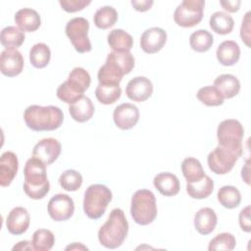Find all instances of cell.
Instances as JSON below:
<instances>
[{
  "mask_svg": "<svg viewBox=\"0 0 251 251\" xmlns=\"http://www.w3.org/2000/svg\"><path fill=\"white\" fill-rule=\"evenodd\" d=\"M24 120L28 128L34 131H50L59 128L64 121V114L56 106H28L24 112Z\"/></svg>",
  "mask_w": 251,
  "mask_h": 251,
  "instance_id": "1",
  "label": "cell"
},
{
  "mask_svg": "<svg viewBox=\"0 0 251 251\" xmlns=\"http://www.w3.org/2000/svg\"><path fill=\"white\" fill-rule=\"evenodd\" d=\"M24 191L31 199L39 200L46 196L50 190L47 178L46 165L37 158H29L24 168Z\"/></svg>",
  "mask_w": 251,
  "mask_h": 251,
  "instance_id": "2",
  "label": "cell"
},
{
  "mask_svg": "<svg viewBox=\"0 0 251 251\" xmlns=\"http://www.w3.org/2000/svg\"><path fill=\"white\" fill-rule=\"evenodd\" d=\"M128 232V223L125 213L120 208H115L110 213L105 224L98 230V240L101 245L109 249L120 247Z\"/></svg>",
  "mask_w": 251,
  "mask_h": 251,
  "instance_id": "3",
  "label": "cell"
},
{
  "mask_svg": "<svg viewBox=\"0 0 251 251\" xmlns=\"http://www.w3.org/2000/svg\"><path fill=\"white\" fill-rule=\"evenodd\" d=\"M91 82L90 75L80 67L74 68L69 74L68 79L57 88V97L67 103L73 104L83 96Z\"/></svg>",
  "mask_w": 251,
  "mask_h": 251,
  "instance_id": "4",
  "label": "cell"
},
{
  "mask_svg": "<svg viewBox=\"0 0 251 251\" xmlns=\"http://www.w3.org/2000/svg\"><path fill=\"white\" fill-rule=\"evenodd\" d=\"M130 215L140 226H147L157 217V204L154 193L148 189H139L131 197Z\"/></svg>",
  "mask_w": 251,
  "mask_h": 251,
  "instance_id": "5",
  "label": "cell"
},
{
  "mask_svg": "<svg viewBox=\"0 0 251 251\" xmlns=\"http://www.w3.org/2000/svg\"><path fill=\"white\" fill-rule=\"evenodd\" d=\"M244 128L241 123L234 119H227L220 123L217 128L218 145L233 153L238 159L242 155V140Z\"/></svg>",
  "mask_w": 251,
  "mask_h": 251,
  "instance_id": "6",
  "label": "cell"
},
{
  "mask_svg": "<svg viewBox=\"0 0 251 251\" xmlns=\"http://www.w3.org/2000/svg\"><path fill=\"white\" fill-rule=\"evenodd\" d=\"M112 198V192L106 185L99 183L89 185L83 197L84 214L92 220L100 219L104 215Z\"/></svg>",
  "mask_w": 251,
  "mask_h": 251,
  "instance_id": "7",
  "label": "cell"
},
{
  "mask_svg": "<svg viewBox=\"0 0 251 251\" xmlns=\"http://www.w3.org/2000/svg\"><path fill=\"white\" fill-rule=\"evenodd\" d=\"M204 0H183L175 10L174 21L182 27H192L203 19Z\"/></svg>",
  "mask_w": 251,
  "mask_h": 251,
  "instance_id": "8",
  "label": "cell"
},
{
  "mask_svg": "<svg viewBox=\"0 0 251 251\" xmlns=\"http://www.w3.org/2000/svg\"><path fill=\"white\" fill-rule=\"evenodd\" d=\"M89 23L82 17H76L70 20L66 25V34L78 53L91 51V42L88 38Z\"/></svg>",
  "mask_w": 251,
  "mask_h": 251,
  "instance_id": "9",
  "label": "cell"
},
{
  "mask_svg": "<svg viewBox=\"0 0 251 251\" xmlns=\"http://www.w3.org/2000/svg\"><path fill=\"white\" fill-rule=\"evenodd\" d=\"M237 160L233 153L219 145L207 157L209 169L216 175H226L230 172Z\"/></svg>",
  "mask_w": 251,
  "mask_h": 251,
  "instance_id": "10",
  "label": "cell"
},
{
  "mask_svg": "<svg viewBox=\"0 0 251 251\" xmlns=\"http://www.w3.org/2000/svg\"><path fill=\"white\" fill-rule=\"evenodd\" d=\"M47 211L51 219L55 222L67 221L74 215V200L67 194H56L49 200Z\"/></svg>",
  "mask_w": 251,
  "mask_h": 251,
  "instance_id": "11",
  "label": "cell"
},
{
  "mask_svg": "<svg viewBox=\"0 0 251 251\" xmlns=\"http://www.w3.org/2000/svg\"><path fill=\"white\" fill-rule=\"evenodd\" d=\"M61 143L53 138H43L35 144L32 150V157L39 159L46 166L54 163L61 154Z\"/></svg>",
  "mask_w": 251,
  "mask_h": 251,
  "instance_id": "12",
  "label": "cell"
},
{
  "mask_svg": "<svg viewBox=\"0 0 251 251\" xmlns=\"http://www.w3.org/2000/svg\"><path fill=\"white\" fill-rule=\"evenodd\" d=\"M24 63V57L17 49H5L1 52L0 71L8 77L20 75L23 71Z\"/></svg>",
  "mask_w": 251,
  "mask_h": 251,
  "instance_id": "13",
  "label": "cell"
},
{
  "mask_svg": "<svg viewBox=\"0 0 251 251\" xmlns=\"http://www.w3.org/2000/svg\"><path fill=\"white\" fill-rule=\"evenodd\" d=\"M113 119L119 128L130 129L139 121V110L131 103H123L115 108Z\"/></svg>",
  "mask_w": 251,
  "mask_h": 251,
  "instance_id": "14",
  "label": "cell"
},
{
  "mask_svg": "<svg viewBox=\"0 0 251 251\" xmlns=\"http://www.w3.org/2000/svg\"><path fill=\"white\" fill-rule=\"evenodd\" d=\"M167 41V32L161 27H150L140 37V47L147 54L159 52Z\"/></svg>",
  "mask_w": 251,
  "mask_h": 251,
  "instance_id": "15",
  "label": "cell"
},
{
  "mask_svg": "<svg viewBox=\"0 0 251 251\" xmlns=\"http://www.w3.org/2000/svg\"><path fill=\"white\" fill-rule=\"evenodd\" d=\"M153 93V84L146 76H135L131 78L126 87V96L134 102H143Z\"/></svg>",
  "mask_w": 251,
  "mask_h": 251,
  "instance_id": "16",
  "label": "cell"
},
{
  "mask_svg": "<svg viewBox=\"0 0 251 251\" xmlns=\"http://www.w3.org/2000/svg\"><path fill=\"white\" fill-rule=\"evenodd\" d=\"M30 217L27 210L24 207H16L10 211L6 219L8 231L14 235H21L29 226Z\"/></svg>",
  "mask_w": 251,
  "mask_h": 251,
  "instance_id": "17",
  "label": "cell"
},
{
  "mask_svg": "<svg viewBox=\"0 0 251 251\" xmlns=\"http://www.w3.org/2000/svg\"><path fill=\"white\" fill-rule=\"evenodd\" d=\"M19 169L17 155L12 151H6L0 158V185L9 186L14 180Z\"/></svg>",
  "mask_w": 251,
  "mask_h": 251,
  "instance_id": "18",
  "label": "cell"
},
{
  "mask_svg": "<svg viewBox=\"0 0 251 251\" xmlns=\"http://www.w3.org/2000/svg\"><path fill=\"white\" fill-rule=\"evenodd\" d=\"M153 184L156 189L164 196H175L179 192V180L177 176L172 173L165 172L155 176Z\"/></svg>",
  "mask_w": 251,
  "mask_h": 251,
  "instance_id": "19",
  "label": "cell"
},
{
  "mask_svg": "<svg viewBox=\"0 0 251 251\" xmlns=\"http://www.w3.org/2000/svg\"><path fill=\"white\" fill-rule=\"evenodd\" d=\"M15 23L22 31L32 32L39 28L41 20L39 14L30 8L20 9L15 15Z\"/></svg>",
  "mask_w": 251,
  "mask_h": 251,
  "instance_id": "20",
  "label": "cell"
},
{
  "mask_svg": "<svg viewBox=\"0 0 251 251\" xmlns=\"http://www.w3.org/2000/svg\"><path fill=\"white\" fill-rule=\"evenodd\" d=\"M216 55L221 65L226 67L233 66L240 58L239 45L233 40H225L218 46Z\"/></svg>",
  "mask_w": 251,
  "mask_h": 251,
  "instance_id": "21",
  "label": "cell"
},
{
  "mask_svg": "<svg viewBox=\"0 0 251 251\" xmlns=\"http://www.w3.org/2000/svg\"><path fill=\"white\" fill-rule=\"evenodd\" d=\"M218 223V218L215 211L209 207L201 208L194 216L195 229L203 235L211 233Z\"/></svg>",
  "mask_w": 251,
  "mask_h": 251,
  "instance_id": "22",
  "label": "cell"
},
{
  "mask_svg": "<svg viewBox=\"0 0 251 251\" xmlns=\"http://www.w3.org/2000/svg\"><path fill=\"white\" fill-rule=\"evenodd\" d=\"M214 86L220 91L224 99H230L236 96L240 90L238 78L230 74H224L216 77Z\"/></svg>",
  "mask_w": 251,
  "mask_h": 251,
  "instance_id": "23",
  "label": "cell"
},
{
  "mask_svg": "<svg viewBox=\"0 0 251 251\" xmlns=\"http://www.w3.org/2000/svg\"><path fill=\"white\" fill-rule=\"evenodd\" d=\"M69 112L75 121L84 123L92 118L94 114V105L88 97L82 96L80 99L70 105Z\"/></svg>",
  "mask_w": 251,
  "mask_h": 251,
  "instance_id": "24",
  "label": "cell"
},
{
  "mask_svg": "<svg viewBox=\"0 0 251 251\" xmlns=\"http://www.w3.org/2000/svg\"><path fill=\"white\" fill-rule=\"evenodd\" d=\"M107 41L113 51L129 52L133 46L132 36L121 28L113 29L107 36Z\"/></svg>",
  "mask_w": 251,
  "mask_h": 251,
  "instance_id": "25",
  "label": "cell"
},
{
  "mask_svg": "<svg viewBox=\"0 0 251 251\" xmlns=\"http://www.w3.org/2000/svg\"><path fill=\"white\" fill-rule=\"evenodd\" d=\"M124 75V72L109 59H106L105 64L100 67L97 74L98 81L102 84H120Z\"/></svg>",
  "mask_w": 251,
  "mask_h": 251,
  "instance_id": "26",
  "label": "cell"
},
{
  "mask_svg": "<svg viewBox=\"0 0 251 251\" xmlns=\"http://www.w3.org/2000/svg\"><path fill=\"white\" fill-rule=\"evenodd\" d=\"M213 190H214V181L207 175H205L198 181L186 183V192L191 198H194V199L207 198L208 196H210Z\"/></svg>",
  "mask_w": 251,
  "mask_h": 251,
  "instance_id": "27",
  "label": "cell"
},
{
  "mask_svg": "<svg viewBox=\"0 0 251 251\" xmlns=\"http://www.w3.org/2000/svg\"><path fill=\"white\" fill-rule=\"evenodd\" d=\"M209 24L213 31L222 35L230 33L234 26L233 19L228 14L221 11L212 14Z\"/></svg>",
  "mask_w": 251,
  "mask_h": 251,
  "instance_id": "28",
  "label": "cell"
},
{
  "mask_svg": "<svg viewBox=\"0 0 251 251\" xmlns=\"http://www.w3.org/2000/svg\"><path fill=\"white\" fill-rule=\"evenodd\" d=\"M25 33L19 27L9 25L2 29L0 35L1 44L5 49H17L25 41Z\"/></svg>",
  "mask_w": 251,
  "mask_h": 251,
  "instance_id": "29",
  "label": "cell"
},
{
  "mask_svg": "<svg viewBox=\"0 0 251 251\" xmlns=\"http://www.w3.org/2000/svg\"><path fill=\"white\" fill-rule=\"evenodd\" d=\"M122 89L120 84H102L99 83L95 89L97 100L104 105L115 103L121 97Z\"/></svg>",
  "mask_w": 251,
  "mask_h": 251,
  "instance_id": "30",
  "label": "cell"
},
{
  "mask_svg": "<svg viewBox=\"0 0 251 251\" xmlns=\"http://www.w3.org/2000/svg\"><path fill=\"white\" fill-rule=\"evenodd\" d=\"M218 200L222 206L227 209H234L241 202L239 190L232 185H224L218 191Z\"/></svg>",
  "mask_w": 251,
  "mask_h": 251,
  "instance_id": "31",
  "label": "cell"
},
{
  "mask_svg": "<svg viewBox=\"0 0 251 251\" xmlns=\"http://www.w3.org/2000/svg\"><path fill=\"white\" fill-rule=\"evenodd\" d=\"M51 58L50 48L45 43H36L29 50V62L37 69L45 68Z\"/></svg>",
  "mask_w": 251,
  "mask_h": 251,
  "instance_id": "32",
  "label": "cell"
},
{
  "mask_svg": "<svg viewBox=\"0 0 251 251\" xmlns=\"http://www.w3.org/2000/svg\"><path fill=\"white\" fill-rule=\"evenodd\" d=\"M181 172L187 182L198 181L206 175L201 163L193 157L185 158L182 161Z\"/></svg>",
  "mask_w": 251,
  "mask_h": 251,
  "instance_id": "33",
  "label": "cell"
},
{
  "mask_svg": "<svg viewBox=\"0 0 251 251\" xmlns=\"http://www.w3.org/2000/svg\"><path fill=\"white\" fill-rule=\"evenodd\" d=\"M118 20V13L115 8L111 6H104L99 8L93 17L94 25L100 29H107L113 26Z\"/></svg>",
  "mask_w": 251,
  "mask_h": 251,
  "instance_id": "34",
  "label": "cell"
},
{
  "mask_svg": "<svg viewBox=\"0 0 251 251\" xmlns=\"http://www.w3.org/2000/svg\"><path fill=\"white\" fill-rule=\"evenodd\" d=\"M214 43L213 35L206 29H198L191 33L189 37V45L192 50L203 53L208 51Z\"/></svg>",
  "mask_w": 251,
  "mask_h": 251,
  "instance_id": "35",
  "label": "cell"
},
{
  "mask_svg": "<svg viewBox=\"0 0 251 251\" xmlns=\"http://www.w3.org/2000/svg\"><path fill=\"white\" fill-rule=\"evenodd\" d=\"M55 243V236L49 229L39 228L32 234L31 245L33 250L36 251H48Z\"/></svg>",
  "mask_w": 251,
  "mask_h": 251,
  "instance_id": "36",
  "label": "cell"
},
{
  "mask_svg": "<svg viewBox=\"0 0 251 251\" xmlns=\"http://www.w3.org/2000/svg\"><path fill=\"white\" fill-rule=\"evenodd\" d=\"M197 99L206 106H220L224 103V97L214 85H207L201 87L197 94Z\"/></svg>",
  "mask_w": 251,
  "mask_h": 251,
  "instance_id": "37",
  "label": "cell"
},
{
  "mask_svg": "<svg viewBox=\"0 0 251 251\" xmlns=\"http://www.w3.org/2000/svg\"><path fill=\"white\" fill-rule=\"evenodd\" d=\"M59 183L66 191H76L82 184V176L75 170H67L61 174Z\"/></svg>",
  "mask_w": 251,
  "mask_h": 251,
  "instance_id": "38",
  "label": "cell"
},
{
  "mask_svg": "<svg viewBox=\"0 0 251 251\" xmlns=\"http://www.w3.org/2000/svg\"><path fill=\"white\" fill-rule=\"evenodd\" d=\"M107 59L114 62L125 75L129 74L134 68V57L130 52L112 51L107 55Z\"/></svg>",
  "mask_w": 251,
  "mask_h": 251,
  "instance_id": "39",
  "label": "cell"
},
{
  "mask_svg": "<svg viewBox=\"0 0 251 251\" xmlns=\"http://www.w3.org/2000/svg\"><path fill=\"white\" fill-rule=\"evenodd\" d=\"M236 245L235 237L229 232H222L217 234L208 245V249L212 250H226L231 251Z\"/></svg>",
  "mask_w": 251,
  "mask_h": 251,
  "instance_id": "40",
  "label": "cell"
},
{
  "mask_svg": "<svg viewBox=\"0 0 251 251\" xmlns=\"http://www.w3.org/2000/svg\"><path fill=\"white\" fill-rule=\"evenodd\" d=\"M91 1L86 0H60L59 4L62 9L68 13H75L77 11H81L86 6H88Z\"/></svg>",
  "mask_w": 251,
  "mask_h": 251,
  "instance_id": "41",
  "label": "cell"
},
{
  "mask_svg": "<svg viewBox=\"0 0 251 251\" xmlns=\"http://www.w3.org/2000/svg\"><path fill=\"white\" fill-rule=\"evenodd\" d=\"M250 12L245 14L240 27V37L248 47H250Z\"/></svg>",
  "mask_w": 251,
  "mask_h": 251,
  "instance_id": "42",
  "label": "cell"
},
{
  "mask_svg": "<svg viewBox=\"0 0 251 251\" xmlns=\"http://www.w3.org/2000/svg\"><path fill=\"white\" fill-rule=\"evenodd\" d=\"M238 222L241 229L245 232L251 231V222H250V206H246L243 208L238 217Z\"/></svg>",
  "mask_w": 251,
  "mask_h": 251,
  "instance_id": "43",
  "label": "cell"
},
{
  "mask_svg": "<svg viewBox=\"0 0 251 251\" xmlns=\"http://www.w3.org/2000/svg\"><path fill=\"white\" fill-rule=\"evenodd\" d=\"M221 6L229 13H235L239 10L241 1L240 0H221Z\"/></svg>",
  "mask_w": 251,
  "mask_h": 251,
  "instance_id": "44",
  "label": "cell"
},
{
  "mask_svg": "<svg viewBox=\"0 0 251 251\" xmlns=\"http://www.w3.org/2000/svg\"><path fill=\"white\" fill-rule=\"evenodd\" d=\"M131 5L133 6V8L138 11V12H145L148 11L152 5H153V1L152 0H131Z\"/></svg>",
  "mask_w": 251,
  "mask_h": 251,
  "instance_id": "45",
  "label": "cell"
},
{
  "mask_svg": "<svg viewBox=\"0 0 251 251\" xmlns=\"http://www.w3.org/2000/svg\"><path fill=\"white\" fill-rule=\"evenodd\" d=\"M13 250H33L31 242H28L26 240L18 242L17 245L13 247Z\"/></svg>",
  "mask_w": 251,
  "mask_h": 251,
  "instance_id": "46",
  "label": "cell"
},
{
  "mask_svg": "<svg viewBox=\"0 0 251 251\" xmlns=\"http://www.w3.org/2000/svg\"><path fill=\"white\" fill-rule=\"evenodd\" d=\"M69 249H71V250H76V249H86V250H87V247H85V246H83V245H81V244H78V243L75 242L73 245H69V246H67V247H66V250H69Z\"/></svg>",
  "mask_w": 251,
  "mask_h": 251,
  "instance_id": "47",
  "label": "cell"
}]
</instances>
